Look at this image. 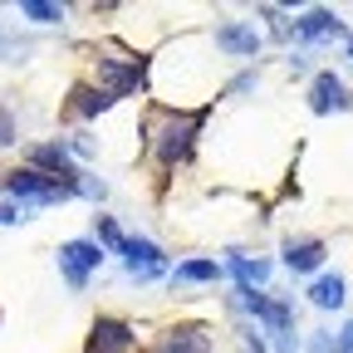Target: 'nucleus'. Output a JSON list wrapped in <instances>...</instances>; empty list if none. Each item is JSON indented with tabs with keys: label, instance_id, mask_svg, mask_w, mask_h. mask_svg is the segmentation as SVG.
<instances>
[{
	"label": "nucleus",
	"instance_id": "423d86ee",
	"mask_svg": "<svg viewBox=\"0 0 353 353\" xmlns=\"http://www.w3.org/2000/svg\"><path fill=\"white\" fill-rule=\"evenodd\" d=\"M334 108H353V99H348L343 79L334 69H324V74H314V83H309V113H334Z\"/></svg>",
	"mask_w": 353,
	"mask_h": 353
},
{
	"label": "nucleus",
	"instance_id": "dca6fc26",
	"mask_svg": "<svg viewBox=\"0 0 353 353\" xmlns=\"http://www.w3.org/2000/svg\"><path fill=\"white\" fill-rule=\"evenodd\" d=\"M20 15L34 20V25H59V20H64V6H50V0H25Z\"/></svg>",
	"mask_w": 353,
	"mask_h": 353
},
{
	"label": "nucleus",
	"instance_id": "412c9836",
	"mask_svg": "<svg viewBox=\"0 0 353 353\" xmlns=\"http://www.w3.org/2000/svg\"><path fill=\"white\" fill-rule=\"evenodd\" d=\"M275 353H299V339L294 334H275Z\"/></svg>",
	"mask_w": 353,
	"mask_h": 353
},
{
	"label": "nucleus",
	"instance_id": "6ab92c4d",
	"mask_svg": "<svg viewBox=\"0 0 353 353\" xmlns=\"http://www.w3.org/2000/svg\"><path fill=\"white\" fill-rule=\"evenodd\" d=\"M10 143H15V113L0 103V148H10Z\"/></svg>",
	"mask_w": 353,
	"mask_h": 353
},
{
	"label": "nucleus",
	"instance_id": "39448f33",
	"mask_svg": "<svg viewBox=\"0 0 353 353\" xmlns=\"http://www.w3.org/2000/svg\"><path fill=\"white\" fill-rule=\"evenodd\" d=\"M132 348H138V334L123 319H99L88 343H83V353H132Z\"/></svg>",
	"mask_w": 353,
	"mask_h": 353
},
{
	"label": "nucleus",
	"instance_id": "1a4fd4ad",
	"mask_svg": "<svg viewBox=\"0 0 353 353\" xmlns=\"http://www.w3.org/2000/svg\"><path fill=\"white\" fill-rule=\"evenodd\" d=\"M152 353H211V334L196 329V324H182V329H167L157 339Z\"/></svg>",
	"mask_w": 353,
	"mask_h": 353
},
{
	"label": "nucleus",
	"instance_id": "2eb2a0df",
	"mask_svg": "<svg viewBox=\"0 0 353 353\" xmlns=\"http://www.w3.org/2000/svg\"><path fill=\"white\" fill-rule=\"evenodd\" d=\"M113 99H108V88H79L74 94V113H83V118H94V113H103Z\"/></svg>",
	"mask_w": 353,
	"mask_h": 353
},
{
	"label": "nucleus",
	"instance_id": "9d476101",
	"mask_svg": "<svg viewBox=\"0 0 353 353\" xmlns=\"http://www.w3.org/2000/svg\"><path fill=\"white\" fill-rule=\"evenodd\" d=\"M334 34H343V20L334 10H309L294 20V39H334Z\"/></svg>",
	"mask_w": 353,
	"mask_h": 353
},
{
	"label": "nucleus",
	"instance_id": "4468645a",
	"mask_svg": "<svg viewBox=\"0 0 353 353\" xmlns=\"http://www.w3.org/2000/svg\"><path fill=\"white\" fill-rule=\"evenodd\" d=\"M231 275L241 280V290H255V285L270 280V265H265V260H250V255H231Z\"/></svg>",
	"mask_w": 353,
	"mask_h": 353
},
{
	"label": "nucleus",
	"instance_id": "ddd939ff",
	"mask_svg": "<svg viewBox=\"0 0 353 353\" xmlns=\"http://www.w3.org/2000/svg\"><path fill=\"white\" fill-rule=\"evenodd\" d=\"M343 275H319L314 285H309V304H314V309H339L343 304Z\"/></svg>",
	"mask_w": 353,
	"mask_h": 353
},
{
	"label": "nucleus",
	"instance_id": "a211bd4d",
	"mask_svg": "<svg viewBox=\"0 0 353 353\" xmlns=\"http://www.w3.org/2000/svg\"><path fill=\"white\" fill-rule=\"evenodd\" d=\"M309 353H339V339H334L329 329H319V334H309Z\"/></svg>",
	"mask_w": 353,
	"mask_h": 353
},
{
	"label": "nucleus",
	"instance_id": "4be33fe9",
	"mask_svg": "<svg viewBox=\"0 0 353 353\" xmlns=\"http://www.w3.org/2000/svg\"><path fill=\"white\" fill-rule=\"evenodd\" d=\"M334 339H339V353H353V319H348V324H343Z\"/></svg>",
	"mask_w": 353,
	"mask_h": 353
},
{
	"label": "nucleus",
	"instance_id": "7ed1b4c3",
	"mask_svg": "<svg viewBox=\"0 0 353 353\" xmlns=\"http://www.w3.org/2000/svg\"><path fill=\"white\" fill-rule=\"evenodd\" d=\"M6 192L20 196V201H39V206H54V201H69V196H74L64 182H54V176H44V172H34V167L15 172L10 182H6Z\"/></svg>",
	"mask_w": 353,
	"mask_h": 353
},
{
	"label": "nucleus",
	"instance_id": "5701e85b",
	"mask_svg": "<svg viewBox=\"0 0 353 353\" xmlns=\"http://www.w3.org/2000/svg\"><path fill=\"white\" fill-rule=\"evenodd\" d=\"M250 88H255V69H250V74H241V79L231 83V94H250Z\"/></svg>",
	"mask_w": 353,
	"mask_h": 353
},
{
	"label": "nucleus",
	"instance_id": "f03ea898",
	"mask_svg": "<svg viewBox=\"0 0 353 353\" xmlns=\"http://www.w3.org/2000/svg\"><path fill=\"white\" fill-rule=\"evenodd\" d=\"M99 260H103V245L99 241H64L59 245V275L69 280V290H83L88 275L99 270Z\"/></svg>",
	"mask_w": 353,
	"mask_h": 353
},
{
	"label": "nucleus",
	"instance_id": "6e6552de",
	"mask_svg": "<svg viewBox=\"0 0 353 353\" xmlns=\"http://www.w3.org/2000/svg\"><path fill=\"white\" fill-rule=\"evenodd\" d=\"M216 50L241 54V59H255V54H260V30H255V25L231 20V25H221V30H216Z\"/></svg>",
	"mask_w": 353,
	"mask_h": 353
},
{
	"label": "nucleus",
	"instance_id": "aec40b11",
	"mask_svg": "<svg viewBox=\"0 0 353 353\" xmlns=\"http://www.w3.org/2000/svg\"><path fill=\"white\" fill-rule=\"evenodd\" d=\"M241 348H245V353H270V348H265V339H260L255 329H241Z\"/></svg>",
	"mask_w": 353,
	"mask_h": 353
},
{
	"label": "nucleus",
	"instance_id": "f3484780",
	"mask_svg": "<svg viewBox=\"0 0 353 353\" xmlns=\"http://www.w3.org/2000/svg\"><path fill=\"white\" fill-rule=\"evenodd\" d=\"M94 241H99L103 250H113V255H123V245H128V236H123V231L113 226L108 216H99V236H94Z\"/></svg>",
	"mask_w": 353,
	"mask_h": 353
},
{
	"label": "nucleus",
	"instance_id": "20e7f679",
	"mask_svg": "<svg viewBox=\"0 0 353 353\" xmlns=\"http://www.w3.org/2000/svg\"><path fill=\"white\" fill-rule=\"evenodd\" d=\"M123 270L132 275V280H157V275H167V260H162V250L152 245V241H143V236H128V245H123Z\"/></svg>",
	"mask_w": 353,
	"mask_h": 353
},
{
	"label": "nucleus",
	"instance_id": "0eeeda50",
	"mask_svg": "<svg viewBox=\"0 0 353 353\" xmlns=\"http://www.w3.org/2000/svg\"><path fill=\"white\" fill-rule=\"evenodd\" d=\"M324 241H314V236H299V241H285V270H294V275H314L319 265H324Z\"/></svg>",
	"mask_w": 353,
	"mask_h": 353
},
{
	"label": "nucleus",
	"instance_id": "f257e3e1",
	"mask_svg": "<svg viewBox=\"0 0 353 353\" xmlns=\"http://www.w3.org/2000/svg\"><path fill=\"white\" fill-rule=\"evenodd\" d=\"M196 132H201V113H167V118H162V138H157V162H162V167L187 162Z\"/></svg>",
	"mask_w": 353,
	"mask_h": 353
},
{
	"label": "nucleus",
	"instance_id": "9b49d317",
	"mask_svg": "<svg viewBox=\"0 0 353 353\" xmlns=\"http://www.w3.org/2000/svg\"><path fill=\"white\" fill-rule=\"evenodd\" d=\"M103 74H108V99H123L128 88L143 83V59H138V64H113V59H103Z\"/></svg>",
	"mask_w": 353,
	"mask_h": 353
},
{
	"label": "nucleus",
	"instance_id": "f8f14e48",
	"mask_svg": "<svg viewBox=\"0 0 353 353\" xmlns=\"http://www.w3.org/2000/svg\"><path fill=\"white\" fill-rule=\"evenodd\" d=\"M211 280H221V265L216 260H182L172 270V285H211Z\"/></svg>",
	"mask_w": 353,
	"mask_h": 353
}]
</instances>
